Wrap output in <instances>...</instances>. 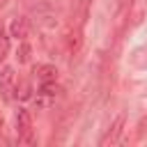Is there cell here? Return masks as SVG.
<instances>
[{"mask_svg": "<svg viewBox=\"0 0 147 147\" xmlns=\"http://www.w3.org/2000/svg\"><path fill=\"white\" fill-rule=\"evenodd\" d=\"M57 96H60V87H57L55 83H41L39 92L34 94V106H37L39 110H48V108L55 106Z\"/></svg>", "mask_w": 147, "mask_h": 147, "instance_id": "obj_1", "label": "cell"}, {"mask_svg": "<svg viewBox=\"0 0 147 147\" xmlns=\"http://www.w3.org/2000/svg\"><path fill=\"white\" fill-rule=\"evenodd\" d=\"M16 138H18V142H23V145H32V140H34L32 117H30V113H28L25 108H21V110L16 113Z\"/></svg>", "mask_w": 147, "mask_h": 147, "instance_id": "obj_2", "label": "cell"}, {"mask_svg": "<svg viewBox=\"0 0 147 147\" xmlns=\"http://www.w3.org/2000/svg\"><path fill=\"white\" fill-rule=\"evenodd\" d=\"M14 87H16V74L11 67H2L0 71V94L5 101H9L14 96Z\"/></svg>", "mask_w": 147, "mask_h": 147, "instance_id": "obj_3", "label": "cell"}, {"mask_svg": "<svg viewBox=\"0 0 147 147\" xmlns=\"http://www.w3.org/2000/svg\"><path fill=\"white\" fill-rule=\"evenodd\" d=\"M9 32H11V37H16L18 41L28 39V37H30V21H28L25 16H16V18H11V23H9Z\"/></svg>", "mask_w": 147, "mask_h": 147, "instance_id": "obj_4", "label": "cell"}, {"mask_svg": "<svg viewBox=\"0 0 147 147\" xmlns=\"http://www.w3.org/2000/svg\"><path fill=\"white\" fill-rule=\"evenodd\" d=\"M34 76L39 83H55L57 80V69L53 64H37L34 67Z\"/></svg>", "mask_w": 147, "mask_h": 147, "instance_id": "obj_5", "label": "cell"}, {"mask_svg": "<svg viewBox=\"0 0 147 147\" xmlns=\"http://www.w3.org/2000/svg\"><path fill=\"white\" fill-rule=\"evenodd\" d=\"M122 126H124V115H117L115 122H113V126L108 129V133L101 138V145H113V142H117V138H119V133H122Z\"/></svg>", "mask_w": 147, "mask_h": 147, "instance_id": "obj_6", "label": "cell"}, {"mask_svg": "<svg viewBox=\"0 0 147 147\" xmlns=\"http://www.w3.org/2000/svg\"><path fill=\"white\" fill-rule=\"evenodd\" d=\"M16 60L18 62H28L30 60V44L23 39L21 41V46H18V51H16Z\"/></svg>", "mask_w": 147, "mask_h": 147, "instance_id": "obj_7", "label": "cell"}, {"mask_svg": "<svg viewBox=\"0 0 147 147\" xmlns=\"http://www.w3.org/2000/svg\"><path fill=\"white\" fill-rule=\"evenodd\" d=\"M7 53H9V39L5 37V32H2V25H0V62L7 57Z\"/></svg>", "mask_w": 147, "mask_h": 147, "instance_id": "obj_8", "label": "cell"}, {"mask_svg": "<svg viewBox=\"0 0 147 147\" xmlns=\"http://www.w3.org/2000/svg\"><path fill=\"white\" fill-rule=\"evenodd\" d=\"M131 2H133V0H122V5H124V7H126V5H131Z\"/></svg>", "mask_w": 147, "mask_h": 147, "instance_id": "obj_9", "label": "cell"}, {"mask_svg": "<svg viewBox=\"0 0 147 147\" xmlns=\"http://www.w3.org/2000/svg\"><path fill=\"white\" fill-rule=\"evenodd\" d=\"M0 140H2V119H0Z\"/></svg>", "mask_w": 147, "mask_h": 147, "instance_id": "obj_10", "label": "cell"}]
</instances>
